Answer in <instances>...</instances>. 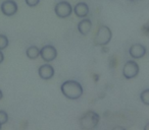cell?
Segmentation results:
<instances>
[{"instance_id": "cell-1", "label": "cell", "mask_w": 149, "mask_h": 130, "mask_svg": "<svg viewBox=\"0 0 149 130\" xmlns=\"http://www.w3.org/2000/svg\"><path fill=\"white\" fill-rule=\"evenodd\" d=\"M62 95L70 100H78L83 95L81 83L76 80H66L60 87Z\"/></svg>"}, {"instance_id": "cell-2", "label": "cell", "mask_w": 149, "mask_h": 130, "mask_svg": "<svg viewBox=\"0 0 149 130\" xmlns=\"http://www.w3.org/2000/svg\"><path fill=\"white\" fill-rule=\"evenodd\" d=\"M100 117L96 112L88 111L80 119V127L82 130H92L98 125Z\"/></svg>"}, {"instance_id": "cell-3", "label": "cell", "mask_w": 149, "mask_h": 130, "mask_svg": "<svg viewBox=\"0 0 149 130\" xmlns=\"http://www.w3.org/2000/svg\"><path fill=\"white\" fill-rule=\"evenodd\" d=\"M111 38V30L106 25H101V27H99L95 37H94V44L96 46H105L109 43Z\"/></svg>"}, {"instance_id": "cell-4", "label": "cell", "mask_w": 149, "mask_h": 130, "mask_svg": "<svg viewBox=\"0 0 149 130\" xmlns=\"http://www.w3.org/2000/svg\"><path fill=\"white\" fill-rule=\"evenodd\" d=\"M54 12L59 19H66L72 13V6L68 1H60L54 7Z\"/></svg>"}, {"instance_id": "cell-5", "label": "cell", "mask_w": 149, "mask_h": 130, "mask_svg": "<svg viewBox=\"0 0 149 130\" xmlns=\"http://www.w3.org/2000/svg\"><path fill=\"white\" fill-rule=\"evenodd\" d=\"M139 65L137 62L133 61V60H129L126 62V64L124 65V68H123V74L126 77L127 79L134 78L138 75L139 73Z\"/></svg>"}, {"instance_id": "cell-6", "label": "cell", "mask_w": 149, "mask_h": 130, "mask_svg": "<svg viewBox=\"0 0 149 130\" xmlns=\"http://www.w3.org/2000/svg\"><path fill=\"white\" fill-rule=\"evenodd\" d=\"M40 56L45 62H51L57 57V50L52 45H45L40 49Z\"/></svg>"}, {"instance_id": "cell-7", "label": "cell", "mask_w": 149, "mask_h": 130, "mask_svg": "<svg viewBox=\"0 0 149 130\" xmlns=\"http://www.w3.org/2000/svg\"><path fill=\"white\" fill-rule=\"evenodd\" d=\"M1 12L5 15V17H13L17 12V4L15 0H5L1 3Z\"/></svg>"}, {"instance_id": "cell-8", "label": "cell", "mask_w": 149, "mask_h": 130, "mask_svg": "<svg viewBox=\"0 0 149 130\" xmlns=\"http://www.w3.org/2000/svg\"><path fill=\"white\" fill-rule=\"evenodd\" d=\"M129 54L134 59H140V58L144 57L146 54V47L143 46L142 44H134L130 47Z\"/></svg>"}, {"instance_id": "cell-9", "label": "cell", "mask_w": 149, "mask_h": 130, "mask_svg": "<svg viewBox=\"0 0 149 130\" xmlns=\"http://www.w3.org/2000/svg\"><path fill=\"white\" fill-rule=\"evenodd\" d=\"M38 73L39 76L44 80H48V79L52 78L54 75V68L50 65V64H43L39 67L38 69Z\"/></svg>"}, {"instance_id": "cell-10", "label": "cell", "mask_w": 149, "mask_h": 130, "mask_svg": "<svg viewBox=\"0 0 149 130\" xmlns=\"http://www.w3.org/2000/svg\"><path fill=\"white\" fill-rule=\"evenodd\" d=\"M72 11L78 17L85 19L89 14V6H88V4L86 2H79L74 5V7L72 8Z\"/></svg>"}, {"instance_id": "cell-11", "label": "cell", "mask_w": 149, "mask_h": 130, "mask_svg": "<svg viewBox=\"0 0 149 130\" xmlns=\"http://www.w3.org/2000/svg\"><path fill=\"white\" fill-rule=\"evenodd\" d=\"M92 29V21L89 19H83L79 23H78V31L80 32V34L86 36L90 33Z\"/></svg>"}, {"instance_id": "cell-12", "label": "cell", "mask_w": 149, "mask_h": 130, "mask_svg": "<svg viewBox=\"0 0 149 130\" xmlns=\"http://www.w3.org/2000/svg\"><path fill=\"white\" fill-rule=\"evenodd\" d=\"M26 55L30 59H36L40 56V49L36 46H31L26 50Z\"/></svg>"}, {"instance_id": "cell-13", "label": "cell", "mask_w": 149, "mask_h": 130, "mask_svg": "<svg viewBox=\"0 0 149 130\" xmlns=\"http://www.w3.org/2000/svg\"><path fill=\"white\" fill-rule=\"evenodd\" d=\"M140 100L144 105L149 106V89H144V91L140 94Z\"/></svg>"}, {"instance_id": "cell-14", "label": "cell", "mask_w": 149, "mask_h": 130, "mask_svg": "<svg viewBox=\"0 0 149 130\" xmlns=\"http://www.w3.org/2000/svg\"><path fill=\"white\" fill-rule=\"evenodd\" d=\"M9 42H8V39L5 35H0V50L2 51L3 49L7 48L8 46Z\"/></svg>"}, {"instance_id": "cell-15", "label": "cell", "mask_w": 149, "mask_h": 130, "mask_svg": "<svg viewBox=\"0 0 149 130\" xmlns=\"http://www.w3.org/2000/svg\"><path fill=\"white\" fill-rule=\"evenodd\" d=\"M8 121V115L5 111H0V124H5L6 122Z\"/></svg>"}, {"instance_id": "cell-16", "label": "cell", "mask_w": 149, "mask_h": 130, "mask_svg": "<svg viewBox=\"0 0 149 130\" xmlns=\"http://www.w3.org/2000/svg\"><path fill=\"white\" fill-rule=\"evenodd\" d=\"M26 4L30 7H35L40 3V0H25Z\"/></svg>"}, {"instance_id": "cell-17", "label": "cell", "mask_w": 149, "mask_h": 130, "mask_svg": "<svg viewBox=\"0 0 149 130\" xmlns=\"http://www.w3.org/2000/svg\"><path fill=\"white\" fill-rule=\"evenodd\" d=\"M3 60H4V55H3L2 51H1V50H0V64L2 63V62H3Z\"/></svg>"}, {"instance_id": "cell-18", "label": "cell", "mask_w": 149, "mask_h": 130, "mask_svg": "<svg viewBox=\"0 0 149 130\" xmlns=\"http://www.w3.org/2000/svg\"><path fill=\"white\" fill-rule=\"evenodd\" d=\"M112 130H126L124 127H122V126H116L114 128H112Z\"/></svg>"}, {"instance_id": "cell-19", "label": "cell", "mask_w": 149, "mask_h": 130, "mask_svg": "<svg viewBox=\"0 0 149 130\" xmlns=\"http://www.w3.org/2000/svg\"><path fill=\"white\" fill-rule=\"evenodd\" d=\"M144 130H149V123H147L146 125L144 126Z\"/></svg>"}, {"instance_id": "cell-20", "label": "cell", "mask_w": 149, "mask_h": 130, "mask_svg": "<svg viewBox=\"0 0 149 130\" xmlns=\"http://www.w3.org/2000/svg\"><path fill=\"white\" fill-rule=\"evenodd\" d=\"M2 97H3V94H2V91H1V89H0V100L2 99Z\"/></svg>"}, {"instance_id": "cell-21", "label": "cell", "mask_w": 149, "mask_h": 130, "mask_svg": "<svg viewBox=\"0 0 149 130\" xmlns=\"http://www.w3.org/2000/svg\"><path fill=\"white\" fill-rule=\"evenodd\" d=\"M130 1H133V2H136V1H139V0H130Z\"/></svg>"}, {"instance_id": "cell-22", "label": "cell", "mask_w": 149, "mask_h": 130, "mask_svg": "<svg viewBox=\"0 0 149 130\" xmlns=\"http://www.w3.org/2000/svg\"><path fill=\"white\" fill-rule=\"evenodd\" d=\"M0 130H1V124H0Z\"/></svg>"}]
</instances>
